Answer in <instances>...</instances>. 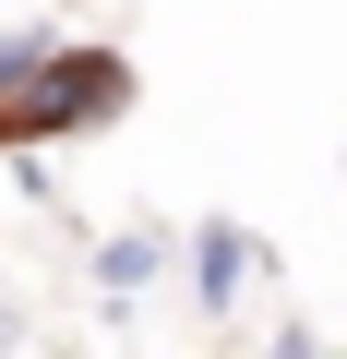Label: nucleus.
<instances>
[{
    "mask_svg": "<svg viewBox=\"0 0 347 359\" xmlns=\"http://www.w3.org/2000/svg\"><path fill=\"white\" fill-rule=\"evenodd\" d=\"M120 96V60H25L13 84H0V132H60V120H96Z\"/></svg>",
    "mask_w": 347,
    "mask_h": 359,
    "instance_id": "obj_1",
    "label": "nucleus"
},
{
    "mask_svg": "<svg viewBox=\"0 0 347 359\" xmlns=\"http://www.w3.org/2000/svg\"><path fill=\"white\" fill-rule=\"evenodd\" d=\"M228 287H240V240L216 228V240H204V299H228Z\"/></svg>",
    "mask_w": 347,
    "mask_h": 359,
    "instance_id": "obj_2",
    "label": "nucleus"
}]
</instances>
